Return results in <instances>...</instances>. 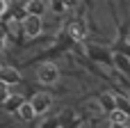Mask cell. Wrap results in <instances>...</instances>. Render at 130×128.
Masks as SVG:
<instances>
[{
    "label": "cell",
    "mask_w": 130,
    "mask_h": 128,
    "mask_svg": "<svg viewBox=\"0 0 130 128\" xmlns=\"http://www.w3.org/2000/svg\"><path fill=\"white\" fill-rule=\"evenodd\" d=\"M41 30H43V21H41V16H32V14H27V16L23 18V32H25L30 39L39 37Z\"/></svg>",
    "instance_id": "cell-1"
},
{
    "label": "cell",
    "mask_w": 130,
    "mask_h": 128,
    "mask_svg": "<svg viewBox=\"0 0 130 128\" xmlns=\"http://www.w3.org/2000/svg\"><path fill=\"white\" fill-rule=\"evenodd\" d=\"M37 76H39V80H41L43 85H53V82H57V78H59V69H57L55 64L46 62V64H41V66H39Z\"/></svg>",
    "instance_id": "cell-2"
},
{
    "label": "cell",
    "mask_w": 130,
    "mask_h": 128,
    "mask_svg": "<svg viewBox=\"0 0 130 128\" xmlns=\"http://www.w3.org/2000/svg\"><path fill=\"white\" fill-rule=\"evenodd\" d=\"M30 103H32V108L37 110V115H43V112H48V108L53 105V98H50V94H37Z\"/></svg>",
    "instance_id": "cell-3"
},
{
    "label": "cell",
    "mask_w": 130,
    "mask_h": 128,
    "mask_svg": "<svg viewBox=\"0 0 130 128\" xmlns=\"http://www.w3.org/2000/svg\"><path fill=\"white\" fill-rule=\"evenodd\" d=\"M0 80H2V85H16V82L21 80V76H18L16 69H11V66H2V71H0Z\"/></svg>",
    "instance_id": "cell-4"
},
{
    "label": "cell",
    "mask_w": 130,
    "mask_h": 128,
    "mask_svg": "<svg viewBox=\"0 0 130 128\" xmlns=\"http://www.w3.org/2000/svg\"><path fill=\"white\" fill-rule=\"evenodd\" d=\"M43 11H46V0H30V2H27V14L41 16Z\"/></svg>",
    "instance_id": "cell-5"
},
{
    "label": "cell",
    "mask_w": 130,
    "mask_h": 128,
    "mask_svg": "<svg viewBox=\"0 0 130 128\" xmlns=\"http://www.w3.org/2000/svg\"><path fill=\"white\" fill-rule=\"evenodd\" d=\"M34 115H37V110L32 108V103H23V105L18 108V117H21V119H25V121L34 119Z\"/></svg>",
    "instance_id": "cell-6"
},
{
    "label": "cell",
    "mask_w": 130,
    "mask_h": 128,
    "mask_svg": "<svg viewBox=\"0 0 130 128\" xmlns=\"http://www.w3.org/2000/svg\"><path fill=\"white\" fill-rule=\"evenodd\" d=\"M114 98H117V110L126 112V115L130 117V98H128V96H121V94H119V96H114Z\"/></svg>",
    "instance_id": "cell-7"
},
{
    "label": "cell",
    "mask_w": 130,
    "mask_h": 128,
    "mask_svg": "<svg viewBox=\"0 0 130 128\" xmlns=\"http://www.w3.org/2000/svg\"><path fill=\"white\" fill-rule=\"evenodd\" d=\"M110 119H112V124L121 126V124L128 119V115H126V112H121V110H114V112H110Z\"/></svg>",
    "instance_id": "cell-8"
},
{
    "label": "cell",
    "mask_w": 130,
    "mask_h": 128,
    "mask_svg": "<svg viewBox=\"0 0 130 128\" xmlns=\"http://www.w3.org/2000/svg\"><path fill=\"white\" fill-rule=\"evenodd\" d=\"M71 32H73V37H75V39H82V34H85V27H82L80 23H75V25L71 27Z\"/></svg>",
    "instance_id": "cell-9"
}]
</instances>
